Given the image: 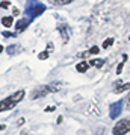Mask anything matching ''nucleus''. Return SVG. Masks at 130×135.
<instances>
[{
  "instance_id": "f257e3e1",
  "label": "nucleus",
  "mask_w": 130,
  "mask_h": 135,
  "mask_svg": "<svg viewBox=\"0 0 130 135\" xmlns=\"http://www.w3.org/2000/svg\"><path fill=\"white\" fill-rule=\"evenodd\" d=\"M24 94L26 93L23 91V90H20V91L14 93V94H11V96H8L6 99H3V100L0 102V112L9 111V109H12V108H15L17 103L24 99Z\"/></svg>"
},
{
  "instance_id": "f03ea898",
  "label": "nucleus",
  "mask_w": 130,
  "mask_h": 135,
  "mask_svg": "<svg viewBox=\"0 0 130 135\" xmlns=\"http://www.w3.org/2000/svg\"><path fill=\"white\" fill-rule=\"evenodd\" d=\"M45 5H43V3H39V2H37V0H27V5H26V15L29 17L30 20H33L35 17H38V15H41V14L45 12Z\"/></svg>"
},
{
  "instance_id": "7ed1b4c3",
  "label": "nucleus",
  "mask_w": 130,
  "mask_h": 135,
  "mask_svg": "<svg viewBox=\"0 0 130 135\" xmlns=\"http://www.w3.org/2000/svg\"><path fill=\"white\" fill-rule=\"evenodd\" d=\"M129 132H130V118H121L112 129L113 135H126Z\"/></svg>"
},
{
  "instance_id": "20e7f679",
  "label": "nucleus",
  "mask_w": 130,
  "mask_h": 135,
  "mask_svg": "<svg viewBox=\"0 0 130 135\" xmlns=\"http://www.w3.org/2000/svg\"><path fill=\"white\" fill-rule=\"evenodd\" d=\"M47 94H50L49 85H39L30 93V99L32 100H37V99H39V97H45Z\"/></svg>"
},
{
  "instance_id": "39448f33",
  "label": "nucleus",
  "mask_w": 130,
  "mask_h": 135,
  "mask_svg": "<svg viewBox=\"0 0 130 135\" xmlns=\"http://www.w3.org/2000/svg\"><path fill=\"white\" fill-rule=\"evenodd\" d=\"M123 105H124V100H118L115 103H112L111 108H109V117L111 118H118L123 112Z\"/></svg>"
},
{
  "instance_id": "423d86ee",
  "label": "nucleus",
  "mask_w": 130,
  "mask_h": 135,
  "mask_svg": "<svg viewBox=\"0 0 130 135\" xmlns=\"http://www.w3.org/2000/svg\"><path fill=\"white\" fill-rule=\"evenodd\" d=\"M58 31L61 32L62 41H64V43H68V41H70V37H71L70 26H68V25H65V23H61V25L58 26Z\"/></svg>"
},
{
  "instance_id": "0eeeda50",
  "label": "nucleus",
  "mask_w": 130,
  "mask_h": 135,
  "mask_svg": "<svg viewBox=\"0 0 130 135\" xmlns=\"http://www.w3.org/2000/svg\"><path fill=\"white\" fill-rule=\"evenodd\" d=\"M32 23V20L30 18H21V20H18L17 23H15V35H18V33H21V32L24 31L26 27H29V25Z\"/></svg>"
},
{
  "instance_id": "6e6552de",
  "label": "nucleus",
  "mask_w": 130,
  "mask_h": 135,
  "mask_svg": "<svg viewBox=\"0 0 130 135\" xmlns=\"http://www.w3.org/2000/svg\"><path fill=\"white\" fill-rule=\"evenodd\" d=\"M130 90V84L127 82H123V80H115V88H113V93L115 94H121V93H124V91H129Z\"/></svg>"
},
{
  "instance_id": "1a4fd4ad",
  "label": "nucleus",
  "mask_w": 130,
  "mask_h": 135,
  "mask_svg": "<svg viewBox=\"0 0 130 135\" xmlns=\"http://www.w3.org/2000/svg\"><path fill=\"white\" fill-rule=\"evenodd\" d=\"M89 67H91V65H89L88 61H82V62H79V64L76 65V70H77L79 73H85L86 70H89Z\"/></svg>"
},
{
  "instance_id": "9d476101",
  "label": "nucleus",
  "mask_w": 130,
  "mask_h": 135,
  "mask_svg": "<svg viewBox=\"0 0 130 135\" xmlns=\"http://www.w3.org/2000/svg\"><path fill=\"white\" fill-rule=\"evenodd\" d=\"M62 82H51V84H49V88H50V93H56L59 91V90H62Z\"/></svg>"
},
{
  "instance_id": "9b49d317",
  "label": "nucleus",
  "mask_w": 130,
  "mask_h": 135,
  "mask_svg": "<svg viewBox=\"0 0 130 135\" xmlns=\"http://www.w3.org/2000/svg\"><path fill=\"white\" fill-rule=\"evenodd\" d=\"M2 25L5 26V27H11V26L14 25V18L9 17V15H8V17H3V18H2Z\"/></svg>"
},
{
  "instance_id": "f8f14e48",
  "label": "nucleus",
  "mask_w": 130,
  "mask_h": 135,
  "mask_svg": "<svg viewBox=\"0 0 130 135\" xmlns=\"http://www.w3.org/2000/svg\"><path fill=\"white\" fill-rule=\"evenodd\" d=\"M17 52H20V49L15 46V44H12V46H8V47H6V53L9 56H14Z\"/></svg>"
},
{
  "instance_id": "ddd939ff",
  "label": "nucleus",
  "mask_w": 130,
  "mask_h": 135,
  "mask_svg": "<svg viewBox=\"0 0 130 135\" xmlns=\"http://www.w3.org/2000/svg\"><path fill=\"white\" fill-rule=\"evenodd\" d=\"M103 64H105L103 59H94V61H89V65H95L97 68H101L103 67Z\"/></svg>"
},
{
  "instance_id": "4468645a",
  "label": "nucleus",
  "mask_w": 130,
  "mask_h": 135,
  "mask_svg": "<svg viewBox=\"0 0 130 135\" xmlns=\"http://www.w3.org/2000/svg\"><path fill=\"white\" fill-rule=\"evenodd\" d=\"M112 44H113V38H107V40H105V43H103V49H109Z\"/></svg>"
},
{
  "instance_id": "2eb2a0df",
  "label": "nucleus",
  "mask_w": 130,
  "mask_h": 135,
  "mask_svg": "<svg viewBox=\"0 0 130 135\" xmlns=\"http://www.w3.org/2000/svg\"><path fill=\"white\" fill-rule=\"evenodd\" d=\"M88 52H89V55H98L100 47H97V46H94V47H91V49L88 50Z\"/></svg>"
},
{
  "instance_id": "dca6fc26",
  "label": "nucleus",
  "mask_w": 130,
  "mask_h": 135,
  "mask_svg": "<svg viewBox=\"0 0 130 135\" xmlns=\"http://www.w3.org/2000/svg\"><path fill=\"white\" fill-rule=\"evenodd\" d=\"M38 58H39L41 61H45V59L49 58V52H47V50H45V52H41V53L38 55Z\"/></svg>"
},
{
  "instance_id": "f3484780",
  "label": "nucleus",
  "mask_w": 130,
  "mask_h": 135,
  "mask_svg": "<svg viewBox=\"0 0 130 135\" xmlns=\"http://www.w3.org/2000/svg\"><path fill=\"white\" fill-rule=\"evenodd\" d=\"M73 2L74 0H55V3H58V5H70Z\"/></svg>"
},
{
  "instance_id": "a211bd4d",
  "label": "nucleus",
  "mask_w": 130,
  "mask_h": 135,
  "mask_svg": "<svg viewBox=\"0 0 130 135\" xmlns=\"http://www.w3.org/2000/svg\"><path fill=\"white\" fill-rule=\"evenodd\" d=\"M124 103H126V108L127 109H130V93L126 96V100H124Z\"/></svg>"
},
{
  "instance_id": "6ab92c4d",
  "label": "nucleus",
  "mask_w": 130,
  "mask_h": 135,
  "mask_svg": "<svg viewBox=\"0 0 130 135\" xmlns=\"http://www.w3.org/2000/svg\"><path fill=\"white\" fill-rule=\"evenodd\" d=\"M11 6V3L8 2V0H3V2H0V8H9Z\"/></svg>"
},
{
  "instance_id": "aec40b11",
  "label": "nucleus",
  "mask_w": 130,
  "mask_h": 135,
  "mask_svg": "<svg viewBox=\"0 0 130 135\" xmlns=\"http://www.w3.org/2000/svg\"><path fill=\"white\" fill-rule=\"evenodd\" d=\"M3 37L5 38H9V37H15V33H11V32H3Z\"/></svg>"
},
{
  "instance_id": "412c9836",
  "label": "nucleus",
  "mask_w": 130,
  "mask_h": 135,
  "mask_svg": "<svg viewBox=\"0 0 130 135\" xmlns=\"http://www.w3.org/2000/svg\"><path fill=\"white\" fill-rule=\"evenodd\" d=\"M56 108L55 106H49V108H45V112H51V111H55Z\"/></svg>"
},
{
  "instance_id": "4be33fe9",
  "label": "nucleus",
  "mask_w": 130,
  "mask_h": 135,
  "mask_svg": "<svg viewBox=\"0 0 130 135\" xmlns=\"http://www.w3.org/2000/svg\"><path fill=\"white\" fill-rule=\"evenodd\" d=\"M18 14H20V11L17 9V8H14L12 9V15H18Z\"/></svg>"
},
{
  "instance_id": "5701e85b",
  "label": "nucleus",
  "mask_w": 130,
  "mask_h": 135,
  "mask_svg": "<svg viewBox=\"0 0 130 135\" xmlns=\"http://www.w3.org/2000/svg\"><path fill=\"white\" fill-rule=\"evenodd\" d=\"M50 50H53V44H51V43L47 44V52H50Z\"/></svg>"
},
{
  "instance_id": "b1692460",
  "label": "nucleus",
  "mask_w": 130,
  "mask_h": 135,
  "mask_svg": "<svg viewBox=\"0 0 130 135\" xmlns=\"http://www.w3.org/2000/svg\"><path fill=\"white\" fill-rule=\"evenodd\" d=\"M24 122H26L24 118H20V120H18V123H17V124H18V126H21V124H24Z\"/></svg>"
},
{
  "instance_id": "393cba45",
  "label": "nucleus",
  "mask_w": 130,
  "mask_h": 135,
  "mask_svg": "<svg viewBox=\"0 0 130 135\" xmlns=\"http://www.w3.org/2000/svg\"><path fill=\"white\" fill-rule=\"evenodd\" d=\"M3 50H5V47H3V46H2V44H0V53H2V52H3Z\"/></svg>"
},
{
  "instance_id": "a878e982",
  "label": "nucleus",
  "mask_w": 130,
  "mask_h": 135,
  "mask_svg": "<svg viewBox=\"0 0 130 135\" xmlns=\"http://www.w3.org/2000/svg\"><path fill=\"white\" fill-rule=\"evenodd\" d=\"M21 135H30V134H27L26 131H23V132H21Z\"/></svg>"
},
{
  "instance_id": "bb28decb",
  "label": "nucleus",
  "mask_w": 130,
  "mask_h": 135,
  "mask_svg": "<svg viewBox=\"0 0 130 135\" xmlns=\"http://www.w3.org/2000/svg\"><path fill=\"white\" fill-rule=\"evenodd\" d=\"M5 128H6V126H3V124H0V131H3Z\"/></svg>"
}]
</instances>
